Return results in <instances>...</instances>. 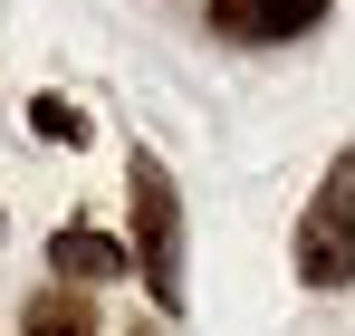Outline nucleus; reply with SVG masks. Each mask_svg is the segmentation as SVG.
Instances as JSON below:
<instances>
[{
	"label": "nucleus",
	"instance_id": "39448f33",
	"mask_svg": "<svg viewBox=\"0 0 355 336\" xmlns=\"http://www.w3.org/2000/svg\"><path fill=\"white\" fill-rule=\"evenodd\" d=\"M29 125H39L49 144H87V115L67 106V96H29Z\"/></svg>",
	"mask_w": 355,
	"mask_h": 336
},
{
	"label": "nucleus",
	"instance_id": "f257e3e1",
	"mask_svg": "<svg viewBox=\"0 0 355 336\" xmlns=\"http://www.w3.org/2000/svg\"><path fill=\"white\" fill-rule=\"evenodd\" d=\"M125 202H135V240H125V260H135V279L154 288V308L164 317H182V192L173 173H164V154H125Z\"/></svg>",
	"mask_w": 355,
	"mask_h": 336
},
{
	"label": "nucleus",
	"instance_id": "7ed1b4c3",
	"mask_svg": "<svg viewBox=\"0 0 355 336\" xmlns=\"http://www.w3.org/2000/svg\"><path fill=\"white\" fill-rule=\"evenodd\" d=\"M49 269H58L67 288L125 279V240H116V230H87V221H67V230H49Z\"/></svg>",
	"mask_w": 355,
	"mask_h": 336
},
{
	"label": "nucleus",
	"instance_id": "f03ea898",
	"mask_svg": "<svg viewBox=\"0 0 355 336\" xmlns=\"http://www.w3.org/2000/svg\"><path fill=\"white\" fill-rule=\"evenodd\" d=\"M288 260H297V279H307V288H355V144L327 164L317 202L297 212Z\"/></svg>",
	"mask_w": 355,
	"mask_h": 336
},
{
	"label": "nucleus",
	"instance_id": "423d86ee",
	"mask_svg": "<svg viewBox=\"0 0 355 336\" xmlns=\"http://www.w3.org/2000/svg\"><path fill=\"white\" fill-rule=\"evenodd\" d=\"M0 230H10V212H0Z\"/></svg>",
	"mask_w": 355,
	"mask_h": 336
},
{
	"label": "nucleus",
	"instance_id": "20e7f679",
	"mask_svg": "<svg viewBox=\"0 0 355 336\" xmlns=\"http://www.w3.org/2000/svg\"><path fill=\"white\" fill-rule=\"evenodd\" d=\"M29 336H96V308H87L77 288H49V298L29 308Z\"/></svg>",
	"mask_w": 355,
	"mask_h": 336
}]
</instances>
